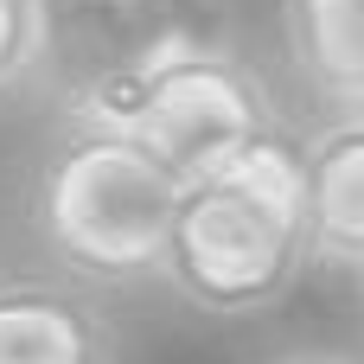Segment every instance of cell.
<instances>
[{
  "instance_id": "8",
  "label": "cell",
  "mask_w": 364,
  "mask_h": 364,
  "mask_svg": "<svg viewBox=\"0 0 364 364\" xmlns=\"http://www.w3.org/2000/svg\"><path fill=\"white\" fill-rule=\"evenodd\" d=\"M38 77V0H0V96Z\"/></svg>"
},
{
  "instance_id": "2",
  "label": "cell",
  "mask_w": 364,
  "mask_h": 364,
  "mask_svg": "<svg viewBox=\"0 0 364 364\" xmlns=\"http://www.w3.org/2000/svg\"><path fill=\"white\" fill-rule=\"evenodd\" d=\"M179 173L128 128L70 115L32 166V230L45 256L83 288L160 282Z\"/></svg>"
},
{
  "instance_id": "6",
  "label": "cell",
  "mask_w": 364,
  "mask_h": 364,
  "mask_svg": "<svg viewBox=\"0 0 364 364\" xmlns=\"http://www.w3.org/2000/svg\"><path fill=\"white\" fill-rule=\"evenodd\" d=\"M314 269H364V109H333L301 141Z\"/></svg>"
},
{
  "instance_id": "9",
  "label": "cell",
  "mask_w": 364,
  "mask_h": 364,
  "mask_svg": "<svg viewBox=\"0 0 364 364\" xmlns=\"http://www.w3.org/2000/svg\"><path fill=\"white\" fill-rule=\"evenodd\" d=\"M262 364H364V358H352V352H275Z\"/></svg>"
},
{
  "instance_id": "10",
  "label": "cell",
  "mask_w": 364,
  "mask_h": 364,
  "mask_svg": "<svg viewBox=\"0 0 364 364\" xmlns=\"http://www.w3.org/2000/svg\"><path fill=\"white\" fill-rule=\"evenodd\" d=\"M358 288H364V269H358Z\"/></svg>"
},
{
  "instance_id": "5",
  "label": "cell",
  "mask_w": 364,
  "mask_h": 364,
  "mask_svg": "<svg viewBox=\"0 0 364 364\" xmlns=\"http://www.w3.org/2000/svg\"><path fill=\"white\" fill-rule=\"evenodd\" d=\"M0 364H115V326L70 275H6Z\"/></svg>"
},
{
  "instance_id": "3",
  "label": "cell",
  "mask_w": 364,
  "mask_h": 364,
  "mask_svg": "<svg viewBox=\"0 0 364 364\" xmlns=\"http://www.w3.org/2000/svg\"><path fill=\"white\" fill-rule=\"evenodd\" d=\"M83 122H115L128 134H141L179 179L243 154L250 141H262L269 128H282V109L262 83V70L230 45H192L173 51L160 64H147L141 77L90 96L83 109H70Z\"/></svg>"
},
{
  "instance_id": "7",
  "label": "cell",
  "mask_w": 364,
  "mask_h": 364,
  "mask_svg": "<svg viewBox=\"0 0 364 364\" xmlns=\"http://www.w3.org/2000/svg\"><path fill=\"white\" fill-rule=\"evenodd\" d=\"M282 45L326 109H364V0H282Z\"/></svg>"
},
{
  "instance_id": "1",
  "label": "cell",
  "mask_w": 364,
  "mask_h": 364,
  "mask_svg": "<svg viewBox=\"0 0 364 364\" xmlns=\"http://www.w3.org/2000/svg\"><path fill=\"white\" fill-rule=\"evenodd\" d=\"M314 269L301 141L269 128L243 154L179 179L160 282L205 320H250L294 294Z\"/></svg>"
},
{
  "instance_id": "4",
  "label": "cell",
  "mask_w": 364,
  "mask_h": 364,
  "mask_svg": "<svg viewBox=\"0 0 364 364\" xmlns=\"http://www.w3.org/2000/svg\"><path fill=\"white\" fill-rule=\"evenodd\" d=\"M230 38L224 0H38V77L64 115L147 64Z\"/></svg>"
}]
</instances>
